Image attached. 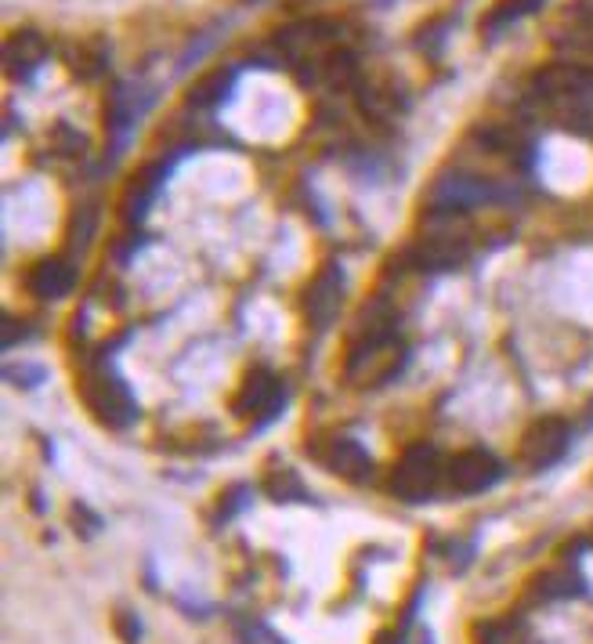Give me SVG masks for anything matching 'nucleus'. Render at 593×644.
<instances>
[{
    "label": "nucleus",
    "instance_id": "nucleus-10",
    "mask_svg": "<svg viewBox=\"0 0 593 644\" xmlns=\"http://www.w3.org/2000/svg\"><path fill=\"white\" fill-rule=\"evenodd\" d=\"M76 283V272L66 257H44L26 272V286L40 301H55V297H66Z\"/></svg>",
    "mask_w": 593,
    "mask_h": 644
},
{
    "label": "nucleus",
    "instance_id": "nucleus-9",
    "mask_svg": "<svg viewBox=\"0 0 593 644\" xmlns=\"http://www.w3.org/2000/svg\"><path fill=\"white\" fill-rule=\"evenodd\" d=\"M340 294H344V279H340L337 268L326 265L311 279L308 294H304V315H308L311 326H330L340 308Z\"/></svg>",
    "mask_w": 593,
    "mask_h": 644
},
{
    "label": "nucleus",
    "instance_id": "nucleus-8",
    "mask_svg": "<svg viewBox=\"0 0 593 644\" xmlns=\"http://www.w3.org/2000/svg\"><path fill=\"white\" fill-rule=\"evenodd\" d=\"M279 406H283V380L275 377V373H250V377L243 380V388H239L236 395V413L246 420H268L279 413Z\"/></svg>",
    "mask_w": 593,
    "mask_h": 644
},
{
    "label": "nucleus",
    "instance_id": "nucleus-15",
    "mask_svg": "<svg viewBox=\"0 0 593 644\" xmlns=\"http://www.w3.org/2000/svg\"><path fill=\"white\" fill-rule=\"evenodd\" d=\"M590 26H593V15H590Z\"/></svg>",
    "mask_w": 593,
    "mask_h": 644
},
{
    "label": "nucleus",
    "instance_id": "nucleus-7",
    "mask_svg": "<svg viewBox=\"0 0 593 644\" xmlns=\"http://www.w3.org/2000/svg\"><path fill=\"white\" fill-rule=\"evenodd\" d=\"M311 456L322 467H330L333 474L348 478V482H366L369 471H373V460L355 438H322V442L311 446Z\"/></svg>",
    "mask_w": 593,
    "mask_h": 644
},
{
    "label": "nucleus",
    "instance_id": "nucleus-5",
    "mask_svg": "<svg viewBox=\"0 0 593 644\" xmlns=\"http://www.w3.org/2000/svg\"><path fill=\"white\" fill-rule=\"evenodd\" d=\"M467 254H471V239L463 232H431L405 250V261L416 272H445V268L463 265Z\"/></svg>",
    "mask_w": 593,
    "mask_h": 644
},
{
    "label": "nucleus",
    "instance_id": "nucleus-12",
    "mask_svg": "<svg viewBox=\"0 0 593 644\" xmlns=\"http://www.w3.org/2000/svg\"><path fill=\"white\" fill-rule=\"evenodd\" d=\"M539 0H499L496 8H492V15H485V26H496V22H510L518 19V15H525V11H536Z\"/></svg>",
    "mask_w": 593,
    "mask_h": 644
},
{
    "label": "nucleus",
    "instance_id": "nucleus-2",
    "mask_svg": "<svg viewBox=\"0 0 593 644\" xmlns=\"http://www.w3.org/2000/svg\"><path fill=\"white\" fill-rule=\"evenodd\" d=\"M442 482H445V467L438 460V453L431 446H409L402 453V460L395 464V471H391V482L387 485H391V493L398 500L420 503Z\"/></svg>",
    "mask_w": 593,
    "mask_h": 644
},
{
    "label": "nucleus",
    "instance_id": "nucleus-13",
    "mask_svg": "<svg viewBox=\"0 0 593 644\" xmlns=\"http://www.w3.org/2000/svg\"><path fill=\"white\" fill-rule=\"evenodd\" d=\"M116 626H120V634H123V641H127V644H134V641H138V634H142V626L134 623L127 612H120V616H116Z\"/></svg>",
    "mask_w": 593,
    "mask_h": 644
},
{
    "label": "nucleus",
    "instance_id": "nucleus-11",
    "mask_svg": "<svg viewBox=\"0 0 593 644\" xmlns=\"http://www.w3.org/2000/svg\"><path fill=\"white\" fill-rule=\"evenodd\" d=\"M44 51H48L44 37H40V33H33V29H22V33H15V37L8 40V51H4V58H8L11 73H22V69L37 66L40 58H44Z\"/></svg>",
    "mask_w": 593,
    "mask_h": 644
},
{
    "label": "nucleus",
    "instance_id": "nucleus-1",
    "mask_svg": "<svg viewBox=\"0 0 593 644\" xmlns=\"http://www.w3.org/2000/svg\"><path fill=\"white\" fill-rule=\"evenodd\" d=\"M76 391H80V402L91 409V417H95L98 424L120 431V427H127L134 420V398H131V391L123 388V380L116 377L113 370L95 366V370L80 373Z\"/></svg>",
    "mask_w": 593,
    "mask_h": 644
},
{
    "label": "nucleus",
    "instance_id": "nucleus-14",
    "mask_svg": "<svg viewBox=\"0 0 593 644\" xmlns=\"http://www.w3.org/2000/svg\"><path fill=\"white\" fill-rule=\"evenodd\" d=\"M377 644H402V641H398L395 634H380V637H377Z\"/></svg>",
    "mask_w": 593,
    "mask_h": 644
},
{
    "label": "nucleus",
    "instance_id": "nucleus-3",
    "mask_svg": "<svg viewBox=\"0 0 593 644\" xmlns=\"http://www.w3.org/2000/svg\"><path fill=\"white\" fill-rule=\"evenodd\" d=\"M532 87L536 95L546 98L554 105H565L568 113L583 109L593 98V69L590 66H568V62H557V66H543L532 76Z\"/></svg>",
    "mask_w": 593,
    "mask_h": 644
},
{
    "label": "nucleus",
    "instance_id": "nucleus-6",
    "mask_svg": "<svg viewBox=\"0 0 593 644\" xmlns=\"http://www.w3.org/2000/svg\"><path fill=\"white\" fill-rule=\"evenodd\" d=\"M496 478H499V460L492 453H485V449H463V453H456L445 464V485L460 496L481 493Z\"/></svg>",
    "mask_w": 593,
    "mask_h": 644
},
{
    "label": "nucleus",
    "instance_id": "nucleus-4",
    "mask_svg": "<svg viewBox=\"0 0 593 644\" xmlns=\"http://www.w3.org/2000/svg\"><path fill=\"white\" fill-rule=\"evenodd\" d=\"M568 442H572V427L561 417H543L521 435L518 460L528 471H546L568 453Z\"/></svg>",
    "mask_w": 593,
    "mask_h": 644
}]
</instances>
